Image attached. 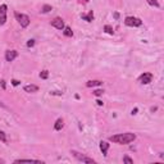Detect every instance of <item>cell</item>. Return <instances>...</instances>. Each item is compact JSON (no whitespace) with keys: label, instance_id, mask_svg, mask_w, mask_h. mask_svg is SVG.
Masks as SVG:
<instances>
[{"label":"cell","instance_id":"obj_7","mask_svg":"<svg viewBox=\"0 0 164 164\" xmlns=\"http://www.w3.org/2000/svg\"><path fill=\"white\" fill-rule=\"evenodd\" d=\"M51 26L55 27V28H58V30H63V28L65 27V26H64V20L62 19V18H59V17L54 18V19L51 20Z\"/></svg>","mask_w":164,"mask_h":164},{"label":"cell","instance_id":"obj_11","mask_svg":"<svg viewBox=\"0 0 164 164\" xmlns=\"http://www.w3.org/2000/svg\"><path fill=\"white\" fill-rule=\"evenodd\" d=\"M102 82L99 81V79H94V81H89L86 82V86L87 87H96V86H101Z\"/></svg>","mask_w":164,"mask_h":164},{"label":"cell","instance_id":"obj_22","mask_svg":"<svg viewBox=\"0 0 164 164\" xmlns=\"http://www.w3.org/2000/svg\"><path fill=\"white\" fill-rule=\"evenodd\" d=\"M102 94H104V90H95V91H94L95 96H101Z\"/></svg>","mask_w":164,"mask_h":164},{"label":"cell","instance_id":"obj_26","mask_svg":"<svg viewBox=\"0 0 164 164\" xmlns=\"http://www.w3.org/2000/svg\"><path fill=\"white\" fill-rule=\"evenodd\" d=\"M1 87H3V89H5V81H1Z\"/></svg>","mask_w":164,"mask_h":164},{"label":"cell","instance_id":"obj_9","mask_svg":"<svg viewBox=\"0 0 164 164\" xmlns=\"http://www.w3.org/2000/svg\"><path fill=\"white\" fill-rule=\"evenodd\" d=\"M100 150H101V153H102V155L104 156H106V153H108V149H109V144L106 142V141H101L100 142Z\"/></svg>","mask_w":164,"mask_h":164},{"label":"cell","instance_id":"obj_6","mask_svg":"<svg viewBox=\"0 0 164 164\" xmlns=\"http://www.w3.org/2000/svg\"><path fill=\"white\" fill-rule=\"evenodd\" d=\"M7 9L8 7L5 4L0 5V26L5 24V22H7Z\"/></svg>","mask_w":164,"mask_h":164},{"label":"cell","instance_id":"obj_24","mask_svg":"<svg viewBox=\"0 0 164 164\" xmlns=\"http://www.w3.org/2000/svg\"><path fill=\"white\" fill-rule=\"evenodd\" d=\"M12 85L13 86H18V85H19V81H18V79H12Z\"/></svg>","mask_w":164,"mask_h":164},{"label":"cell","instance_id":"obj_27","mask_svg":"<svg viewBox=\"0 0 164 164\" xmlns=\"http://www.w3.org/2000/svg\"><path fill=\"white\" fill-rule=\"evenodd\" d=\"M4 163H5L4 159H0V164H4Z\"/></svg>","mask_w":164,"mask_h":164},{"label":"cell","instance_id":"obj_5","mask_svg":"<svg viewBox=\"0 0 164 164\" xmlns=\"http://www.w3.org/2000/svg\"><path fill=\"white\" fill-rule=\"evenodd\" d=\"M151 79H153V74L149 73V72H145V73H142L140 77H138V81H140L142 85H147V83H150Z\"/></svg>","mask_w":164,"mask_h":164},{"label":"cell","instance_id":"obj_14","mask_svg":"<svg viewBox=\"0 0 164 164\" xmlns=\"http://www.w3.org/2000/svg\"><path fill=\"white\" fill-rule=\"evenodd\" d=\"M81 18H82V19H85V20H87V22H91V20L94 19V13H92V10H91L89 14H82Z\"/></svg>","mask_w":164,"mask_h":164},{"label":"cell","instance_id":"obj_17","mask_svg":"<svg viewBox=\"0 0 164 164\" xmlns=\"http://www.w3.org/2000/svg\"><path fill=\"white\" fill-rule=\"evenodd\" d=\"M51 9H53V8H51V5L45 4V5H44V7H42V10H41V12H42V13H49Z\"/></svg>","mask_w":164,"mask_h":164},{"label":"cell","instance_id":"obj_3","mask_svg":"<svg viewBox=\"0 0 164 164\" xmlns=\"http://www.w3.org/2000/svg\"><path fill=\"white\" fill-rule=\"evenodd\" d=\"M126 26H130V27H140L142 24V20L137 17H127L124 19Z\"/></svg>","mask_w":164,"mask_h":164},{"label":"cell","instance_id":"obj_15","mask_svg":"<svg viewBox=\"0 0 164 164\" xmlns=\"http://www.w3.org/2000/svg\"><path fill=\"white\" fill-rule=\"evenodd\" d=\"M63 30H64V31H63V33L67 36V37H72V36H73V32H72L71 27H64Z\"/></svg>","mask_w":164,"mask_h":164},{"label":"cell","instance_id":"obj_28","mask_svg":"<svg viewBox=\"0 0 164 164\" xmlns=\"http://www.w3.org/2000/svg\"><path fill=\"white\" fill-rule=\"evenodd\" d=\"M85 1H89V0H85Z\"/></svg>","mask_w":164,"mask_h":164},{"label":"cell","instance_id":"obj_8","mask_svg":"<svg viewBox=\"0 0 164 164\" xmlns=\"http://www.w3.org/2000/svg\"><path fill=\"white\" fill-rule=\"evenodd\" d=\"M17 56H18V51H15V50H8L7 53H5V59H7V62H13Z\"/></svg>","mask_w":164,"mask_h":164},{"label":"cell","instance_id":"obj_20","mask_svg":"<svg viewBox=\"0 0 164 164\" xmlns=\"http://www.w3.org/2000/svg\"><path fill=\"white\" fill-rule=\"evenodd\" d=\"M0 141H3V142H7V135H5L3 131H0Z\"/></svg>","mask_w":164,"mask_h":164},{"label":"cell","instance_id":"obj_12","mask_svg":"<svg viewBox=\"0 0 164 164\" xmlns=\"http://www.w3.org/2000/svg\"><path fill=\"white\" fill-rule=\"evenodd\" d=\"M14 163H42V161L35 160V159H17Z\"/></svg>","mask_w":164,"mask_h":164},{"label":"cell","instance_id":"obj_18","mask_svg":"<svg viewBox=\"0 0 164 164\" xmlns=\"http://www.w3.org/2000/svg\"><path fill=\"white\" fill-rule=\"evenodd\" d=\"M147 3H149L150 5H153V7H155V8H159V7H160V4H159L156 0H147Z\"/></svg>","mask_w":164,"mask_h":164},{"label":"cell","instance_id":"obj_13","mask_svg":"<svg viewBox=\"0 0 164 164\" xmlns=\"http://www.w3.org/2000/svg\"><path fill=\"white\" fill-rule=\"evenodd\" d=\"M62 128H63V119H62V118H59V119H56L55 124H54V130H55V131H60Z\"/></svg>","mask_w":164,"mask_h":164},{"label":"cell","instance_id":"obj_2","mask_svg":"<svg viewBox=\"0 0 164 164\" xmlns=\"http://www.w3.org/2000/svg\"><path fill=\"white\" fill-rule=\"evenodd\" d=\"M14 17L17 18V20L19 22L20 27H23V28L28 27V24H30V17H28L27 14H23V13L15 12V13H14Z\"/></svg>","mask_w":164,"mask_h":164},{"label":"cell","instance_id":"obj_4","mask_svg":"<svg viewBox=\"0 0 164 164\" xmlns=\"http://www.w3.org/2000/svg\"><path fill=\"white\" fill-rule=\"evenodd\" d=\"M71 154H72V155H73L76 159H78L79 161H83V163H95L94 159L87 158V156H85V155H81L79 153H77V151H74V150H72Z\"/></svg>","mask_w":164,"mask_h":164},{"label":"cell","instance_id":"obj_10","mask_svg":"<svg viewBox=\"0 0 164 164\" xmlns=\"http://www.w3.org/2000/svg\"><path fill=\"white\" fill-rule=\"evenodd\" d=\"M23 89H24L26 92H36L38 90V87L36 85H26Z\"/></svg>","mask_w":164,"mask_h":164},{"label":"cell","instance_id":"obj_21","mask_svg":"<svg viewBox=\"0 0 164 164\" xmlns=\"http://www.w3.org/2000/svg\"><path fill=\"white\" fill-rule=\"evenodd\" d=\"M123 161H124V163H128V164H133V160L131 158H128L127 155L123 156Z\"/></svg>","mask_w":164,"mask_h":164},{"label":"cell","instance_id":"obj_25","mask_svg":"<svg viewBox=\"0 0 164 164\" xmlns=\"http://www.w3.org/2000/svg\"><path fill=\"white\" fill-rule=\"evenodd\" d=\"M97 105H99V106H101V105H102V101H100V100H97Z\"/></svg>","mask_w":164,"mask_h":164},{"label":"cell","instance_id":"obj_19","mask_svg":"<svg viewBox=\"0 0 164 164\" xmlns=\"http://www.w3.org/2000/svg\"><path fill=\"white\" fill-rule=\"evenodd\" d=\"M40 77H41L42 79H46V78L49 77V72H48V71H42V72L40 73Z\"/></svg>","mask_w":164,"mask_h":164},{"label":"cell","instance_id":"obj_16","mask_svg":"<svg viewBox=\"0 0 164 164\" xmlns=\"http://www.w3.org/2000/svg\"><path fill=\"white\" fill-rule=\"evenodd\" d=\"M104 31L106 33H109V35H113V33H114V31H113V28L110 27L109 24H106V26H104Z\"/></svg>","mask_w":164,"mask_h":164},{"label":"cell","instance_id":"obj_23","mask_svg":"<svg viewBox=\"0 0 164 164\" xmlns=\"http://www.w3.org/2000/svg\"><path fill=\"white\" fill-rule=\"evenodd\" d=\"M33 45H35V40H28V42H27V46H28V48H32Z\"/></svg>","mask_w":164,"mask_h":164},{"label":"cell","instance_id":"obj_1","mask_svg":"<svg viewBox=\"0 0 164 164\" xmlns=\"http://www.w3.org/2000/svg\"><path fill=\"white\" fill-rule=\"evenodd\" d=\"M110 141H113L114 144H119V145H127V144L132 142V141L136 140V135L135 133H119V135H114L109 137Z\"/></svg>","mask_w":164,"mask_h":164}]
</instances>
